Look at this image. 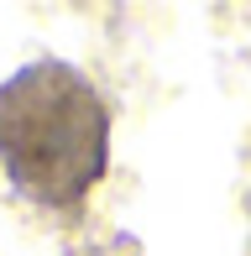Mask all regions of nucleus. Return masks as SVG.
Returning a JSON list of instances; mask_svg holds the SVG:
<instances>
[{
	"mask_svg": "<svg viewBox=\"0 0 251 256\" xmlns=\"http://www.w3.org/2000/svg\"><path fill=\"white\" fill-rule=\"evenodd\" d=\"M110 157V115L68 63H32L0 84V162L42 204H74Z\"/></svg>",
	"mask_w": 251,
	"mask_h": 256,
	"instance_id": "nucleus-1",
	"label": "nucleus"
}]
</instances>
